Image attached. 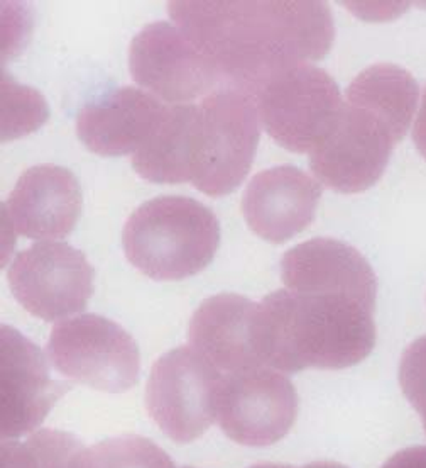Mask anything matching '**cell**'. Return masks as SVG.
<instances>
[{
  "label": "cell",
  "mask_w": 426,
  "mask_h": 468,
  "mask_svg": "<svg viewBox=\"0 0 426 468\" xmlns=\"http://www.w3.org/2000/svg\"><path fill=\"white\" fill-rule=\"evenodd\" d=\"M285 289L267 293L253 319L263 367L283 374L340 370L366 360L376 345L378 281L354 246L315 238L281 258Z\"/></svg>",
  "instance_id": "cell-1"
},
{
  "label": "cell",
  "mask_w": 426,
  "mask_h": 468,
  "mask_svg": "<svg viewBox=\"0 0 426 468\" xmlns=\"http://www.w3.org/2000/svg\"><path fill=\"white\" fill-rule=\"evenodd\" d=\"M173 23L219 69L225 87L255 97L283 71L325 58L334 17L315 0H174Z\"/></svg>",
  "instance_id": "cell-2"
},
{
  "label": "cell",
  "mask_w": 426,
  "mask_h": 468,
  "mask_svg": "<svg viewBox=\"0 0 426 468\" xmlns=\"http://www.w3.org/2000/svg\"><path fill=\"white\" fill-rule=\"evenodd\" d=\"M220 243L217 216L184 196L146 200L129 216L122 246L139 271L154 281H183L207 269Z\"/></svg>",
  "instance_id": "cell-3"
},
{
  "label": "cell",
  "mask_w": 426,
  "mask_h": 468,
  "mask_svg": "<svg viewBox=\"0 0 426 468\" xmlns=\"http://www.w3.org/2000/svg\"><path fill=\"white\" fill-rule=\"evenodd\" d=\"M411 121L346 92L334 131L310 153L313 176L335 192L368 190L384 174L394 146L406 136Z\"/></svg>",
  "instance_id": "cell-4"
},
{
  "label": "cell",
  "mask_w": 426,
  "mask_h": 468,
  "mask_svg": "<svg viewBox=\"0 0 426 468\" xmlns=\"http://www.w3.org/2000/svg\"><path fill=\"white\" fill-rule=\"evenodd\" d=\"M261 138L257 101L222 87L198 104L190 184L210 197H222L244 182Z\"/></svg>",
  "instance_id": "cell-5"
},
{
  "label": "cell",
  "mask_w": 426,
  "mask_h": 468,
  "mask_svg": "<svg viewBox=\"0 0 426 468\" xmlns=\"http://www.w3.org/2000/svg\"><path fill=\"white\" fill-rule=\"evenodd\" d=\"M255 101L265 133L289 152L308 154L334 131L344 109L332 75L315 65L279 73Z\"/></svg>",
  "instance_id": "cell-6"
},
{
  "label": "cell",
  "mask_w": 426,
  "mask_h": 468,
  "mask_svg": "<svg viewBox=\"0 0 426 468\" xmlns=\"http://www.w3.org/2000/svg\"><path fill=\"white\" fill-rule=\"evenodd\" d=\"M47 358L59 374L100 392L122 394L138 384L140 355L136 341L126 329L99 314L55 324Z\"/></svg>",
  "instance_id": "cell-7"
},
{
  "label": "cell",
  "mask_w": 426,
  "mask_h": 468,
  "mask_svg": "<svg viewBox=\"0 0 426 468\" xmlns=\"http://www.w3.org/2000/svg\"><path fill=\"white\" fill-rule=\"evenodd\" d=\"M223 374L192 346L164 353L152 365L146 408L152 421L174 443H192L217 420Z\"/></svg>",
  "instance_id": "cell-8"
},
{
  "label": "cell",
  "mask_w": 426,
  "mask_h": 468,
  "mask_svg": "<svg viewBox=\"0 0 426 468\" xmlns=\"http://www.w3.org/2000/svg\"><path fill=\"white\" fill-rule=\"evenodd\" d=\"M129 70L134 82L170 106L205 99L225 83L215 63L166 21L148 24L132 37Z\"/></svg>",
  "instance_id": "cell-9"
},
{
  "label": "cell",
  "mask_w": 426,
  "mask_h": 468,
  "mask_svg": "<svg viewBox=\"0 0 426 468\" xmlns=\"http://www.w3.org/2000/svg\"><path fill=\"white\" fill-rule=\"evenodd\" d=\"M93 277L87 257L65 241H39L26 248L7 270L17 303L45 321L81 313L92 297Z\"/></svg>",
  "instance_id": "cell-10"
},
{
  "label": "cell",
  "mask_w": 426,
  "mask_h": 468,
  "mask_svg": "<svg viewBox=\"0 0 426 468\" xmlns=\"http://www.w3.org/2000/svg\"><path fill=\"white\" fill-rule=\"evenodd\" d=\"M298 416V394L288 377L267 367L223 374L217 398V421L232 441L275 445Z\"/></svg>",
  "instance_id": "cell-11"
},
{
  "label": "cell",
  "mask_w": 426,
  "mask_h": 468,
  "mask_svg": "<svg viewBox=\"0 0 426 468\" xmlns=\"http://www.w3.org/2000/svg\"><path fill=\"white\" fill-rule=\"evenodd\" d=\"M80 212V182L73 172L59 165H36L24 170L2 204V229L5 238L59 239L73 231Z\"/></svg>",
  "instance_id": "cell-12"
},
{
  "label": "cell",
  "mask_w": 426,
  "mask_h": 468,
  "mask_svg": "<svg viewBox=\"0 0 426 468\" xmlns=\"http://www.w3.org/2000/svg\"><path fill=\"white\" fill-rule=\"evenodd\" d=\"M68 382L51 380L45 353L11 326H2V438L36 430L68 392Z\"/></svg>",
  "instance_id": "cell-13"
},
{
  "label": "cell",
  "mask_w": 426,
  "mask_h": 468,
  "mask_svg": "<svg viewBox=\"0 0 426 468\" xmlns=\"http://www.w3.org/2000/svg\"><path fill=\"white\" fill-rule=\"evenodd\" d=\"M322 192V184L298 166L267 168L244 190V219L265 241L286 243L310 226Z\"/></svg>",
  "instance_id": "cell-14"
},
{
  "label": "cell",
  "mask_w": 426,
  "mask_h": 468,
  "mask_svg": "<svg viewBox=\"0 0 426 468\" xmlns=\"http://www.w3.org/2000/svg\"><path fill=\"white\" fill-rule=\"evenodd\" d=\"M166 107L142 89L119 87L81 107L77 114V134L97 154H134L158 128Z\"/></svg>",
  "instance_id": "cell-15"
},
{
  "label": "cell",
  "mask_w": 426,
  "mask_h": 468,
  "mask_svg": "<svg viewBox=\"0 0 426 468\" xmlns=\"http://www.w3.org/2000/svg\"><path fill=\"white\" fill-rule=\"evenodd\" d=\"M257 303L239 293L205 299L190 321V346L213 363L222 374L263 367L253 346V319Z\"/></svg>",
  "instance_id": "cell-16"
},
{
  "label": "cell",
  "mask_w": 426,
  "mask_h": 468,
  "mask_svg": "<svg viewBox=\"0 0 426 468\" xmlns=\"http://www.w3.org/2000/svg\"><path fill=\"white\" fill-rule=\"evenodd\" d=\"M198 106H168L162 119L130 162L152 184H186L192 176Z\"/></svg>",
  "instance_id": "cell-17"
},
{
  "label": "cell",
  "mask_w": 426,
  "mask_h": 468,
  "mask_svg": "<svg viewBox=\"0 0 426 468\" xmlns=\"http://www.w3.org/2000/svg\"><path fill=\"white\" fill-rule=\"evenodd\" d=\"M87 452L73 434L39 430L26 441L2 440V468H88Z\"/></svg>",
  "instance_id": "cell-18"
},
{
  "label": "cell",
  "mask_w": 426,
  "mask_h": 468,
  "mask_svg": "<svg viewBox=\"0 0 426 468\" xmlns=\"http://www.w3.org/2000/svg\"><path fill=\"white\" fill-rule=\"evenodd\" d=\"M88 468H176L171 458L148 438L126 434L90 446Z\"/></svg>",
  "instance_id": "cell-19"
},
{
  "label": "cell",
  "mask_w": 426,
  "mask_h": 468,
  "mask_svg": "<svg viewBox=\"0 0 426 468\" xmlns=\"http://www.w3.org/2000/svg\"><path fill=\"white\" fill-rule=\"evenodd\" d=\"M400 386L420 414L426 431V336L413 341L401 356Z\"/></svg>",
  "instance_id": "cell-20"
},
{
  "label": "cell",
  "mask_w": 426,
  "mask_h": 468,
  "mask_svg": "<svg viewBox=\"0 0 426 468\" xmlns=\"http://www.w3.org/2000/svg\"><path fill=\"white\" fill-rule=\"evenodd\" d=\"M380 468H426V446L404 448Z\"/></svg>",
  "instance_id": "cell-21"
},
{
  "label": "cell",
  "mask_w": 426,
  "mask_h": 468,
  "mask_svg": "<svg viewBox=\"0 0 426 468\" xmlns=\"http://www.w3.org/2000/svg\"><path fill=\"white\" fill-rule=\"evenodd\" d=\"M413 141H415L418 152L426 160V87L421 99V107L416 116L415 128H413Z\"/></svg>",
  "instance_id": "cell-22"
},
{
  "label": "cell",
  "mask_w": 426,
  "mask_h": 468,
  "mask_svg": "<svg viewBox=\"0 0 426 468\" xmlns=\"http://www.w3.org/2000/svg\"><path fill=\"white\" fill-rule=\"evenodd\" d=\"M305 468H347L346 465H342V463H337V462H315V463H310V465H307Z\"/></svg>",
  "instance_id": "cell-23"
},
{
  "label": "cell",
  "mask_w": 426,
  "mask_h": 468,
  "mask_svg": "<svg viewBox=\"0 0 426 468\" xmlns=\"http://www.w3.org/2000/svg\"><path fill=\"white\" fill-rule=\"evenodd\" d=\"M184 468H192V467H184Z\"/></svg>",
  "instance_id": "cell-24"
}]
</instances>
